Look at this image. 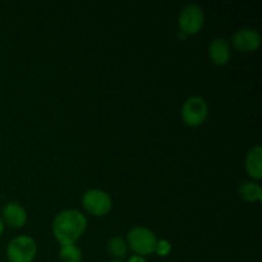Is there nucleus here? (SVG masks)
I'll return each mask as SVG.
<instances>
[{
	"label": "nucleus",
	"instance_id": "1a4fd4ad",
	"mask_svg": "<svg viewBox=\"0 0 262 262\" xmlns=\"http://www.w3.org/2000/svg\"><path fill=\"white\" fill-rule=\"evenodd\" d=\"M209 56L215 66H225L229 63L232 51L230 45L224 38H215L209 46Z\"/></svg>",
	"mask_w": 262,
	"mask_h": 262
},
{
	"label": "nucleus",
	"instance_id": "6e6552de",
	"mask_svg": "<svg viewBox=\"0 0 262 262\" xmlns=\"http://www.w3.org/2000/svg\"><path fill=\"white\" fill-rule=\"evenodd\" d=\"M3 222L10 228H22L27 222V211L18 202H8L2 211Z\"/></svg>",
	"mask_w": 262,
	"mask_h": 262
},
{
	"label": "nucleus",
	"instance_id": "423d86ee",
	"mask_svg": "<svg viewBox=\"0 0 262 262\" xmlns=\"http://www.w3.org/2000/svg\"><path fill=\"white\" fill-rule=\"evenodd\" d=\"M209 107L201 96H191L186 100L182 107V118L189 127H200L206 120Z\"/></svg>",
	"mask_w": 262,
	"mask_h": 262
},
{
	"label": "nucleus",
	"instance_id": "f257e3e1",
	"mask_svg": "<svg viewBox=\"0 0 262 262\" xmlns=\"http://www.w3.org/2000/svg\"><path fill=\"white\" fill-rule=\"evenodd\" d=\"M86 216L78 210H64L54 217L53 233L60 246L74 245L86 232Z\"/></svg>",
	"mask_w": 262,
	"mask_h": 262
},
{
	"label": "nucleus",
	"instance_id": "ddd939ff",
	"mask_svg": "<svg viewBox=\"0 0 262 262\" xmlns=\"http://www.w3.org/2000/svg\"><path fill=\"white\" fill-rule=\"evenodd\" d=\"M59 257L61 262H81L82 252L76 245H64L59 251Z\"/></svg>",
	"mask_w": 262,
	"mask_h": 262
},
{
	"label": "nucleus",
	"instance_id": "f03ea898",
	"mask_svg": "<svg viewBox=\"0 0 262 262\" xmlns=\"http://www.w3.org/2000/svg\"><path fill=\"white\" fill-rule=\"evenodd\" d=\"M158 237L146 227H135L128 232L127 246L138 256L151 255L155 252Z\"/></svg>",
	"mask_w": 262,
	"mask_h": 262
},
{
	"label": "nucleus",
	"instance_id": "f8f14e48",
	"mask_svg": "<svg viewBox=\"0 0 262 262\" xmlns=\"http://www.w3.org/2000/svg\"><path fill=\"white\" fill-rule=\"evenodd\" d=\"M107 251L117 260H122L127 256L128 246L122 237H113L107 241Z\"/></svg>",
	"mask_w": 262,
	"mask_h": 262
},
{
	"label": "nucleus",
	"instance_id": "2eb2a0df",
	"mask_svg": "<svg viewBox=\"0 0 262 262\" xmlns=\"http://www.w3.org/2000/svg\"><path fill=\"white\" fill-rule=\"evenodd\" d=\"M128 262H147L145 260V257L143 256H138V255H135V256H130L129 260Z\"/></svg>",
	"mask_w": 262,
	"mask_h": 262
},
{
	"label": "nucleus",
	"instance_id": "20e7f679",
	"mask_svg": "<svg viewBox=\"0 0 262 262\" xmlns=\"http://www.w3.org/2000/svg\"><path fill=\"white\" fill-rule=\"evenodd\" d=\"M205 25V13L197 4H188L181 10L178 17V26L181 32L186 36L196 35Z\"/></svg>",
	"mask_w": 262,
	"mask_h": 262
},
{
	"label": "nucleus",
	"instance_id": "9d476101",
	"mask_svg": "<svg viewBox=\"0 0 262 262\" xmlns=\"http://www.w3.org/2000/svg\"><path fill=\"white\" fill-rule=\"evenodd\" d=\"M246 170L248 176L252 177L256 181H260L262 178V148L261 146H255L248 151L246 156Z\"/></svg>",
	"mask_w": 262,
	"mask_h": 262
},
{
	"label": "nucleus",
	"instance_id": "dca6fc26",
	"mask_svg": "<svg viewBox=\"0 0 262 262\" xmlns=\"http://www.w3.org/2000/svg\"><path fill=\"white\" fill-rule=\"evenodd\" d=\"M4 222H3V219H2V216H0V235L3 234V232H4Z\"/></svg>",
	"mask_w": 262,
	"mask_h": 262
},
{
	"label": "nucleus",
	"instance_id": "9b49d317",
	"mask_svg": "<svg viewBox=\"0 0 262 262\" xmlns=\"http://www.w3.org/2000/svg\"><path fill=\"white\" fill-rule=\"evenodd\" d=\"M239 196L247 202H256L262 200V188L256 182H246L239 187Z\"/></svg>",
	"mask_w": 262,
	"mask_h": 262
},
{
	"label": "nucleus",
	"instance_id": "4468645a",
	"mask_svg": "<svg viewBox=\"0 0 262 262\" xmlns=\"http://www.w3.org/2000/svg\"><path fill=\"white\" fill-rule=\"evenodd\" d=\"M171 251V245L170 242H168L166 239H160L156 243L155 252L158 253L159 256H168Z\"/></svg>",
	"mask_w": 262,
	"mask_h": 262
},
{
	"label": "nucleus",
	"instance_id": "0eeeda50",
	"mask_svg": "<svg viewBox=\"0 0 262 262\" xmlns=\"http://www.w3.org/2000/svg\"><path fill=\"white\" fill-rule=\"evenodd\" d=\"M232 45L241 53H252L261 45V35L252 28H243L237 31L232 37Z\"/></svg>",
	"mask_w": 262,
	"mask_h": 262
},
{
	"label": "nucleus",
	"instance_id": "39448f33",
	"mask_svg": "<svg viewBox=\"0 0 262 262\" xmlns=\"http://www.w3.org/2000/svg\"><path fill=\"white\" fill-rule=\"evenodd\" d=\"M82 206L90 215L104 216L112 210L113 201L107 192L102 189H90L82 196Z\"/></svg>",
	"mask_w": 262,
	"mask_h": 262
},
{
	"label": "nucleus",
	"instance_id": "f3484780",
	"mask_svg": "<svg viewBox=\"0 0 262 262\" xmlns=\"http://www.w3.org/2000/svg\"><path fill=\"white\" fill-rule=\"evenodd\" d=\"M110 262H123V261H120V260H114V261H110Z\"/></svg>",
	"mask_w": 262,
	"mask_h": 262
},
{
	"label": "nucleus",
	"instance_id": "7ed1b4c3",
	"mask_svg": "<svg viewBox=\"0 0 262 262\" xmlns=\"http://www.w3.org/2000/svg\"><path fill=\"white\" fill-rule=\"evenodd\" d=\"M37 255V245L30 235L13 238L7 247V256L10 262H32Z\"/></svg>",
	"mask_w": 262,
	"mask_h": 262
}]
</instances>
